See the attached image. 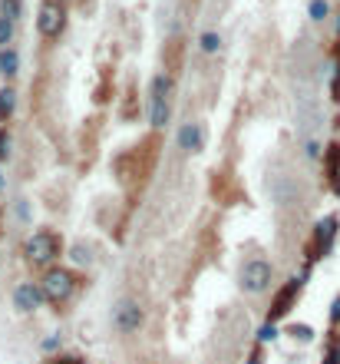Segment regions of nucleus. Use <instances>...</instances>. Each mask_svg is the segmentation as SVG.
Wrapping results in <instances>:
<instances>
[{
  "mask_svg": "<svg viewBox=\"0 0 340 364\" xmlns=\"http://www.w3.org/2000/svg\"><path fill=\"white\" fill-rule=\"evenodd\" d=\"M304 278H307V269H304L301 275H291L281 288H278V291H274L271 308H268V321H281V318L287 315L294 305H297V298H301V288H304Z\"/></svg>",
  "mask_w": 340,
  "mask_h": 364,
  "instance_id": "obj_3",
  "label": "nucleus"
},
{
  "mask_svg": "<svg viewBox=\"0 0 340 364\" xmlns=\"http://www.w3.org/2000/svg\"><path fill=\"white\" fill-rule=\"evenodd\" d=\"M43 301H47V295H43V285H40V282H20V285L13 288V308L23 311V315H33L37 308H43Z\"/></svg>",
  "mask_w": 340,
  "mask_h": 364,
  "instance_id": "obj_7",
  "label": "nucleus"
},
{
  "mask_svg": "<svg viewBox=\"0 0 340 364\" xmlns=\"http://www.w3.org/2000/svg\"><path fill=\"white\" fill-rule=\"evenodd\" d=\"M179 149H185V153H202L205 149V126L202 123H182L179 129Z\"/></svg>",
  "mask_w": 340,
  "mask_h": 364,
  "instance_id": "obj_9",
  "label": "nucleus"
},
{
  "mask_svg": "<svg viewBox=\"0 0 340 364\" xmlns=\"http://www.w3.org/2000/svg\"><path fill=\"white\" fill-rule=\"evenodd\" d=\"M199 50L205 57H215L218 50H221V33H218V30H205L199 37Z\"/></svg>",
  "mask_w": 340,
  "mask_h": 364,
  "instance_id": "obj_14",
  "label": "nucleus"
},
{
  "mask_svg": "<svg viewBox=\"0 0 340 364\" xmlns=\"http://www.w3.org/2000/svg\"><path fill=\"white\" fill-rule=\"evenodd\" d=\"M60 255H63V235H57L53 229H37L23 242V259L37 269H53Z\"/></svg>",
  "mask_w": 340,
  "mask_h": 364,
  "instance_id": "obj_1",
  "label": "nucleus"
},
{
  "mask_svg": "<svg viewBox=\"0 0 340 364\" xmlns=\"http://www.w3.org/2000/svg\"><path fill=\"white\" fill-rule=\"evenodd\" d=\"M274 282V265L268 259H251L241 269V291L248 295H265Z\"/></svg>",
  "mask_w": 340,
  "mask_h": 364,
  "instance_id": "obj_5",
  "label": "nucleus"
},
{
  "mask_svg": "<svg viewBox=\"0 0 340 364\" xmlns=\"http://www.w3.org/2000/svg\"><path fill=\"white\" fill-rule=\"evenodd\" d=\"M17 73H20V53L13 47H4L0 50V77L10 83Z\"/></svg>",
  "mask_w": 340,
  "mask_h": 364,
  "instance_id": "obj_11",
  "label": "nucleus"
},
{
  "mask_svg": "<svg viewBox=\"0 0 340 364\" xmlns=\"http://www.w3.org/2000/svg\"><path fill=\"white\" fill-rule=\"evenodd\" d=\"M10 149H13V136H10L7 126H0V166L10 159Z\"/></svg>",
  "mask_w": 340,
  "mask_h": 364,
  "instance_id": "obj_20",
  "label": "nucleus"
},
{
  "mask_svg": "<svg viewBox=\"0 0 340 364\" xmlns=\"http://www.w3.org/2000/svg\"><path fill=\"white\" fill-rule=\"evenodd\" d=\"M248 364H265V361H261V355H255V358H248Z\"/></svg>",
  "mask_w": 340,
  "mask_h": 364,
  "instance_id": "obj_29",
  "label": "nucleus"
},
{
  "mask_svg": "<svg viewBox=\"0 0 340 364\" xmlns=\"http://www.w3.org/2000/svg\"><path fill=\"white\" fill-rule=\"evenodd\" d=\"M142 321H146V311H142V305L136 301V298H123V301L113 308V328L119 331V335H133V331H139Z\"/></svg>",
  "mask_w": 340,
  "mask_h": 364,
  "instance_id": "obj_6",
  "label": "nucleus"
},
{
  "mask_svg": "<svg viewBox=\"0 0 340 364\" xmlns=\"http://www.w3.org/2000/svg\"><path fill=\"white\" fill-rule=\"evenodd\" d=\"M169 119H172L169 100H149V123H152V129H165Z\"/></svg>",
  "mask_w": 340,
  "mask_h": 364,
  "instance_id": "obj_10",
  "label": "nucleus"
},
{
  "mask_svg": "<svg viewBox=\"0 0 340 364\" xmlns=\"http://www.w3.org/2000/svg\"><path fill=\"white\" fill-rule=\"evenodd\" d=\"M307 17L314 23H324V20L331 17V0H307Z\"/></svg>",
  "mask_w": 340,
  "mask_h": 364,
  "instance_id": "obj_15",
  "label": "nucleus"
},
{
  "mask_svg": "<svg viewBox=\"0 0 340 364\" xmlns=\"http://www.w3.org/2000/svg\"><path fill=\"white\" fill-rule=\"evenodd\" d=\"M337 37H340V14H337Z\"/></svg>",
  "mask_w": 340,
  "mask_h": 364,
  "instance_id": "obj_32",
  "label": "nucleus"
},
{
  "mask_svg": "<svg viewBox=\"0 0 340 364\" xmlns=\"http://www.w3.org/2000/svg\"><path fill=\"white\" fill-rule=\"evenodd\" d=\"M13 109H17V90L10 87V83H4L0 87V123H7L10 116H13Z\"/></svg>",
  "mask_w": 340,
  "mask_h": 364,
  "instance_id": "obj_12",
  "label": "nucleus"
},
{
  "mask_svg": "<svg viewBox=\"0 0 340 364\" xmlns=\"http://www.w3.org/2000/svg\"><path fill=\"white\" fill-rule=\"evenodd\" d=\"M287 335H291L294 341H304V345H307V341H314V328L311 325H291Z\"/></svg>",
  "mask_w": 340,
  "mask_h": 364,
  "instance_id": "obj_21",
  "label": "nucleus"
},
{
  "mask_svg": "<svg viewBox=\"0 0 340 364\" xmlns=\"http://www.w3.org/2000/svg\"><path fill=\"white\" fill-rule=\"evenodd\" d=\"M304 153L311 156V159H321V143H307L304 146Z\"/></svg>",
  "mask_w": 340,
  "mask_h": 364,
  "instance_id": "obj_27",
  "label": "nucleus"
},
{
  "mask_svg": "<svg viewBox=\"0 0 340 364\" xmlns=\"http://www.w3.org/2000/svg\"><path fill=\"white\" fill-rule=\"evenodd\" d=\"M324 163H327V173H331V182L340 176V143H331L324 149Z\"/></svg>",
  "mask_w": 340,
  "mask_h": 364,
  "instance_id": "obj_16",
  "label": "nucleus"
},
{
  "mask_svg": "<svg viewBox=\"0 0 340 364\" xmlns=\"http://www.w3.org/2000/svg\"><path fill=\"white\" fill-rule=\"evenodd\" d=\"M13 33H17V23L7 20V17H0V50L13 43Z\"/></svg>",
  "mask_w": 340,
  "mask_h": 364,
  "instance_id": "obj_18",
  "label": "nucleus"
},
{
  "mask_svg": "<svg viewBox=\"0 0 340 364\" xmlns=\"http://www.w3.org/2000/svg\"><path fill=\"white\" fill-rule=\"evenodd\" d=\"M331 325H334V328L340 325V295L334 298V305H331Z\"/></svg>",
  "mask_w": 340,
  "mask_h": 364,
  "instance_id": "obj_25",
  "label": "nucleus"
},
{
  "mask_svg": "<svg viewBox=\"0 0 340 364\" xmlns=\"http://www.w3.org/2000/svg\"><path fill=\"white\" fill-rule=\"evenodd\" d=\"M20 14H23V0H0V17H7L17 23Z\"/></svg>",
  "mask_w": 340,
  "mask_h": 364,
  "instance_id": "obj_17",
  "label": "nucleus"
},
{
  "mask_svg": "<svg viewBox=\"0 0 340 364\" xmlns=\"http://www.w3.org/2000/svg\"><path fill=\"white\" fill-rule=\"evenodd\" d=\"M73 262H76V265H89V262H93V255H89V249H86V245H76V249H73Z\"/></svg>",
  "mask_w": 340,
  "mask_h": 364,
  "instance_id": "obj_23",
  "label": "nucleus"
},
{
  "mask_svg": "<svg viewBox=\"0 0 340 364\" xmlns=\"http://www.w3.org/2000/svg\"><path fill=\"white\" fill-rule=\"evenodd\" d=\"M4 186H7V179H4V166H0V189H4Z\"/></svg>",
  "mask_w": 340,
  "mask_h": 364,
  "instance_id": "obj_31",
  "label": "nucleus"
},
{
  "mask_svg": "<svg viewBox=\"0 0 340 364\" xmlns=\"http://www.w3.org/2000/svg\"><path fill=\"white\" fill-rule=\"evenodd\" d=\"M331 96L340 103V63H337V70H334V80H331Z\"/></svg>",
  "mask_w": 340,
  "mask_h": 364,
  "instance_id": "obj_24",
  "label": "nucleus"
},
{
  "mask_svg": "<svg viewBox=\"0 0 340 364\" xmlns=\"http://www.w3.org/2000/svg\"><path fill=\"white\" fill-rule=\"evenodd\" d=\"M334 192H337V199H340V176L334 179Z\"/></svg>",
  "mask_w": 340,
  "mask_h": 364,
  "instance_id": "obj_30",
  "label": "nucleus"
},
{
  "mask_svg": "<svg viewBox=\"0 0 340 364\" xmlns=\"http://www.w3.org/2000/svg\"><path fill=\"white\" fill-rule=\"evenodd\" d=\"M60 4H73V0H60Z\"/></svg>",
  "mask_w": 340,
  "mask_h": 364,
  "instance_id": "obj_33",
  "label": "nucleus"
},
{
  "mask_svg": "<svg viewBox=\"0 0 340 364\" xmlns=\"http://www.w3.org/2000/svg\"><path fill=\"white\" fill-rule=\"evenodd\" d=\"M57 348H60V335L43 338V351H57Z\"/></svg>",
  "mask_w": 340,
  "mask_h": 364,
  "instance_id": "obj_26",
  "label": "nucleus"
},
{
  "mask_svg": "<svg viewBox=\"0 0 340 364\" xmlns=\"http://www.w3.org/2000/svg\"><path fill=\"white\" fill-rule=\"evenodd\" d=\"M271 341H278V321H265L258 328V345H271Z\"/></svg>",
  "mask_w": 340,
  "mask_h": 364,
  "instance_id": "obj_19",
  "label": "nucleus"
},
{
  "mask_svg": "<svg viewBox=\"0 0 340 364\" xmlns=\"http://www.w3.org/2000/svg\"><path fill=\"white\" fill-rule=\"evenodd\" d=\"M37 30L43 40H57L67 30V4L60 0H43L37 10Z\"/></svg>",
  "mask_w": 340,
  "mask_h": 364,
  "instance_id": "obj_4",
  "label": "nucleus"
},
{
  "mask_svg": "<svg viewBox=\"0 0 340 364\" xmlns=\"http://www.w3.org/2000/svg\"><path fill=\"white\" fill-rule=\"evenodd\" d=\"M324 364H340V341L334 338L331 345H327V355H324Z\"/></svg>",
  "mask_w": 340,
  "mask_h": 364,
  "instance_id": "obj_22",
  "label": "nucleus"
},
{
  "mask_svg": "<svg viewBox=\"0 0 340 364\" xmlns=\"http://www.w3.org/2000/svg\"><path fill=\"white\" fill-rule=\"evenodd\" d=\"M40 285H43V295H47V301H53V305H67L70 298L76 295L79 282H76V275L70 269H60V265H53V269L43 272Z\"/></svg>",
  "mask_w": 340,
  "mask_h": 364,
  "instance_id": "obj_2",
  "label": "nucleus"
},
{
  "mask_svg": "<svg viewBox=\"0 0 340 364\" xmlns=\"http://www.w3.org/2000/svg\"><path fill=\"white\" fill-rule=\"evenodd\" d=\"M53 364H83V358L79 355H63V358H57Z\"/></svg>",
  "mask_w": 340,
  "mask_h": 364,
  "instance_id": "obj_28",
  "label": "nucleus"
},
{
  "mask_svg": "<svg viewBox=\"0 0 340 364\" xmlns=\"http://www.w3.org/2000/svg\"><path fill=\"white\" fill-rule=\"evenodd\" d=\"M337 229H340V219H337V215H324V219L314 225V245H311L314 255H311V259H324V255L334 249Z\"/></svg>",
  "mask_w": 340,
  "mask_h": 364,
  "instance_id": "obj_8",
  "label": "nucleus"
},
{
  "mask_svg": "<svg viewBox=\"0 0 340 364\" xmlns=\"http://www.w3.org/2000/svg\"><path fill=\"white\" fill-rule=\"evenodd\" d=\"M172 77L169 73H159V77H152V87H149V100H169L172 96Z\"/></svg>",
  "mask_w": 340,
  "mask_h": 364,
  "instance_id": "obj_13",
  "label": "nucleus"
}]
</instances>
